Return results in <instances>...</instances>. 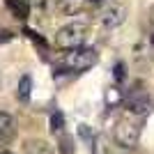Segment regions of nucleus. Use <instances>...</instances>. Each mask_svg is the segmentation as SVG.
<instances>
[{
  "mask_svg": "<svg viewBox=\"0 0 154 154\" xmlns=\"http://www.w3.org/2000/svg\"><path fill=\"white\" fill-rule=\"evenodd\" d=\"M97 51L94 48H85V46H78V48H69L62 58V67L69 71H85L97 64Z\"/></svg>",
  "mask_w": 154,
  "mask_h": 154,
  "instance_id": "nucleus-1",
  "label": "nucleus"
},
{
  "mask_svg": "<svg viewBox=\"0 0 154 154\" xmlns=\"http://www.w3.org/2000/svg\"><path fill=\"white\" fill-rule=\"evenodd\" d=\"M85 37H88V26L85 23H67L55 32V44L60 48H78V46L85 44Z\"/></svg>",
  "mask_w": 154,
  "mask_h": 154,
  "instance_id": "nucleus-2",
  "label": "nucleus"
},
{
  "mask_svg": "<svg viewBox=\"0 0 154 154\" xmlns=\"http://www.w3.org/2000/svg\"><path fill=\"white\" fill-rule=\"evenodd\" d=\"M113 136H115V143L124 149H134L140 140V127L131 120H120L113 129Z\"/></svg>",
  "mask_w": 154,
  "mask_h": 154,
  "instance_id": "nucleus-3",
  "label": "nucleus"
},
{
  "mask_svg": "<svg viewBox=\"0 0 154 154\" xmlns=\"http://www.w3.org/2000/svg\"><path fill=\"white\" fill-rule=\"evenodd\" d=\"M124 21H127V7H124L122 2H108V5H103L101 12H99V23H101L103 28H108V30L120 28Z\"/></svg>",
  "mask_w": 154,
  "mask_h": 154,
  "instance_id": "nucleus-4",
  "label": "nucleus"
},
{
  "mask_svg": "<svg viewBox=\"0 0 154 154\" xmlns=\"http://www.w3.org/2000/svg\"><path fill=\"white\" fill-rule=\"evenodd\" d=\"M149 108H152V101H149V97L145 92H136L127 99V113H131V115L143 117L149 113Z\"/></svg>",
  "mask_w": 154,
  "mask_h": 154,
  "instance_id": "nucleus-5",
  "label": "nucleus"
},
{
  "mask_svg": "<svg viewBox=\"0 0 154 154\" xmlns=\"http://www.w3.org/2000/svg\"><path fill=\"white\" fill-rule=\"evenodd\" d=\"M16 136V122L9 113H2L0 110V145H7Z\"/></svg>",
  "mask_w": 154,
  "mask_h": 154,
  "instance_id": "nucleus-6",
  "label": "nucleus"
},
{
  "mask_svg": "<svg viewBox=\"0 0 154 154\" xmlns=\"http://www.w3.org/2000/svg\"><path fill=\"white\" fill-rule=\"evenodd\" d=\"M85 5H88V0H60L58 2V9L67 16H74V14L83 12Z\"/></svg>",
  "mask_w": 154,
  "mask_h": 154,
  "instance_id": "nucleus-7",
  "label": "nucleus"
},
{
  "mask_svg": "<svg viewBox=\"0 0 154 154\" xmlns=\"http://www.w3.org/2000/svg\"><path fill=\"white\" fill-rule=\"evenodd\" d=\"M7 7H9V12L16 16V19H28V14H30V2L26 0H5Z\"/></svg>",
  "mask_w": 154,
  "mask_h": 154,
  "instance_id": "nucleus-8",
  "label": "nucleus"
},
{
  "mask_svg": "<svg viewBox=\"0 0 154 154\" xmlns=\"http://www.w3.org/2000/svg\"><path fill=\"white\" fill-rule=\"evenodd\" d=\"M26 154H53V149L46 140H28L26 143Z\"/></svg>",
  "mask_w": 154,
  "mask_h": 154,
  "instance_id": "nucleus-9",
  "label": "nucleus"
},
{
  "mask_svg": "<svg viewBox=\"0 0 154 154\" xmlns=\"http://www.w3.org/2000/svg\"><path fill=\"white\" fill-rule=\"evenodd\" d=\"M30 90H32V78L23 76V78H21V83H19V92H16L21 101H28V99H30Z\"/></svg>",
  "mask_w": 154,
  "mask_h": 154,
  "instance_id": "nucleus-10",
  "label": "nucleus"
},
{
  "mask_svg": "<svg viewBox=\"0 0 154 154\" xmlns=\"http://www.w3.org/2000/svg\"><path fill=\"white\" fill-rule=\"evenodd\" d=\"M106 101H108V106L122 101V92H120V88H110V90L106 92Z\"/></svg>",
  "mask_w": 154,
  "mask_h": 154,
  "instance_id": "nucleus-11",
  "label": "nucleus"
},
{
  "mask_svg": "<svg viewBox=\"0 0 154 154\" xmlns=\"http://www.w3.org/2000/svg\"><path fill=\"white\" fill-rule=\"evenodd\" d=\"M62 124H64L62 115H60V113H53V115H51V129H53V134H62Z\"/></svg>",
  "mask_w": 154,
  "mask_h": 154,
  "instance_id": "nucleus-12",
  "label": "nucleus"
},
{
  "mask_svg": "<svg viewBox=\"0 0 154 154\" xmlns=\"http://www.w3.org/2000/svg\"><path fill=\"white\" fill-rule=\"evenodd\" d=\"M124 69H127V67H124V62H117V67L113 69V71H115V78H117V81H124V76H127V71H124Z\"/></svg>",
  "mask_w": 154,
  "mask_h": 154,
  "instance_id": "nucleus-13",
  "label": "nucleus"
},
{
  "mask_svg": "<svg viewBox=\"0 0 154 154\" xmlns=\"http://www.w3.org/2000/svg\"><path fill=\"white\" fill-rule=\"evenodd\" d=\"M26 2H30V5H35V2H39V0H26Z\"/></svg>",
  "mask_w": 154,
  "mask_h": 154,
  "instance_id": "nucleus-14",
  "label": "nucleus"
},
{
  "mask_svg": "<svg viewBox=\"0 0 154 154\" xmlns=\"http://www.w3.org/2000/svg\"><path fill=\"white\" fill-rule=\"evenodd\" d=\"M0 154H12V152H7V149H0Z\"/></svg>",
  "mask_w": 154,
  "mask_h": 154,
  "instance_id": "nucleus-15",
  "label": "nucleus"
},
{
  "mask_svg": "<svg viewBox=\"0 0 154 154\" xmlns=\"http://www.w3.org/2000/svg\"><path fill=\"white\" fill-rule=\"evenodd\" d=\"M88 2H103V0H88Z\"/></svg>",
  "mask_w": 154,
  "mask_h": 154,
  "instance_id": "nucleus-16",
  "label": "nucleus"
},
{
  "mask_svg": "<svg viewBox=\"0 0 154 154\" xmlns=\"http://www.w3.org/2000/svg\"><path fill=\"white\" fill-rule=\"evenodd\" d=\"M152 46H154V35H152Z\"/></svg>",
  "mask_w": 154,
  "mask_h": 154,
  "instance_id": "nucleus-17",
  "label": "nucleus"
},
{
  "mask_svg": "<svg viewBox=\"0 0 154 154\" xmlns=\"http://www.w3.org/2000/svg\"><path fill=\"white\" fill-rule=\"evenodd\" d=\"M0 81H2V74H0Z\"/></svg>",
  "mask_w": 154,
  "mask_h": 154,
  "instance_id": "nucleus-18",
  "label": "nucleus"
}]
</instances>
